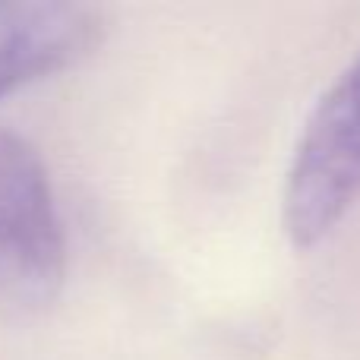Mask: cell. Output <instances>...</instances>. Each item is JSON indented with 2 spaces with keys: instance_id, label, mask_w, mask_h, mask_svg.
Segmentation results:
<instances>
[{
  "instance_id": "cell-1",
  "label": "cell",
  "mask_w": 360,
  "mask_h": 360,
  "mask_svg": "<svg viewBox=\"0 0 360 360\" xmlns=\"http://www.w3.org/2000/svg\"><path fill=\"white\" fill-rule=\"evenodd\" d=\"M360 196V51L319 95L294 146L281 190V228L316 247Z\"/></svg>"
},
{
  "instance_id": "cell-2",
  "label": "cell",
  "mask_w": 360,
  "mask_h": 360,
  "mask_svg": "<svg viewBox=\"0 0 360 360\" xmlns=\"http://www.w3.org/2000/svg\"><path fill=\"white\" fill-rule=\"evenodd\" d=\"M67 278V237L44 158L22 133L0 130V304L35 313Z\"/></svg>"
},
{
  "instance_id": "cell-3",
  "label": "cell",
  "mask_w": 360,
  "mask_h": 360,
  "mask_svg": "<svg viewBox=\"0 0 360 360\" xmlns=\"http://www.w3.org/2000/svg\"><path fill=\"white\" fill-rule=\"evenodd\" d=\"M108 32L95 4L0 0V101L16 89L82 63Z\"/></svg>"
}]
</instances>
